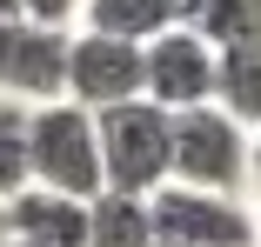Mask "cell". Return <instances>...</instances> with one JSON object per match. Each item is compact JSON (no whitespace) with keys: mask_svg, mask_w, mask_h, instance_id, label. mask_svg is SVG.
<instances>
[{"mask_svg":"<svg viewBox=\"0 0 261 247\" xmlns=\"http://www.w3.org/2000/svg\"><path fill=\"white\" fill-rule=\"evenodd\" d=\"M215 87H221V54L201 34L174 27V34H161L147 47V101L154 107H168V114L215 107Z\"/></svg>","mask_w":261,"mask_h":247,"instance_id":"obj_7","label":"cell"},{"mask_svg":"<svg viewBox=\"0 0 261 247\" xmlns=\"http://www.w3.org/2000/svg\"><path fill=\"white\" fill-rule=\"evenodd\" d=\"M174 187L254 201V134L228 120L221 107L174 114Z\"/></svg>","mask_w":261,"mask_h":247,"instance_id":"obj_3","label":"cell"},{"mask_svg":"<svg viewBox=\"0 0 261 247\" xmlns=\"http://www.w3.org/2000/svg\"><path fill=\"white\" fill-rule=\"evenodd\" d=\"M87 247H161L154 240V207L127 194H100L87 207Z\"/></svg>","mask_w":261,"mask_h":247,"instance_id":"obj_11","label":"cell"},{"mask_svg":"<svg viewBox=\"0 0 261 247\" xmlns=\"http://www.w3.org/2000/svg\"><path fill=\"white\" fill-rule=\"evenodd\" d=\"M0 247H7V201H0Z\"/></svg>","mask_w":261,"mask_h":247,"instance_id":"obj_17","label":"cell"},{"mask_svg":"<svg viewBox=\"0 0 261 247\" xmlns=\"http://www.w3.org/2000/svg\"><path fill=\"white\" fill-rule=\"evenodd\" d=\"M20 7H27V20H40V27H81V7H87V0H20Z\"/></svg>","mask_w":261,"mask_h":247,"instance_id":"obj_14","label":"cell"},{"mask_svg":"<svg viewBox=\"0 0 261 247\" xmlns=\"http://www.w3.org/2000/svg\"><path fill=\"white\" fill-rule=\"evenodd\" d=\"M87 207L94 201H67V194L27 187L7 201V240L27 247H87Z\"/></svg>","mask_w":261,"mask_h":247,"instance_id":"obj_8","label":"cell"},{"mask_svg":"<svg viewBox=\"0 0 261 247\" xmlns=\"http://www.w3.org/2000/svg\"><path fill=\"white\" fill-rule=\"evenodd\" d=\"M254 201H261V134H254Z\"/></svg>","mask_w":261,"mask_h":247,"instance_id":"obj_16","label":"cell"},{"mask_svg":"<svg viewBox=\"0 0 261 247\" xmlns=\"http://www.w3.org/2000/svg\"><path fill=\"white\" fill-rule=\"evenodd\" d=\"M14 20H27V7L20 0H0V27H14Z\"/></svg>","mask_w":261,"mask_h":247,"instance_id":"obj_15","label":"cell"},{"mask_svg":"<svg viewBox=\"0 0 261 247\" xmlns=\"http://www.w3.org/2000/svg\"><path fill=\"white\" fill-rule=\"evenodd\" d=\"M67 60H74L67 27H40V20L0 27V101H14L27 114L67 101Z\"/></svg>","mask_w":261,"mask_h":247,"instance_id":"obj_4","label":"cell"},{"mask_svg":"<svg viewBox=\"0 0 261 247\" xmlns=\"http://www.w3.org/2000/svg\"><path fill=\"white\" fill-rule=\"evenodd\" d=\"M7 247H27V240H7Z\"/></svg>","mask_w":261,"mask_h":247,"instance_id":"obj_19","label":"cell"},{"mask_svg":"<svg viewBox=\"0 0 261 247\" xmlns=\"http://www.w3.org/2000/svg\"><path fill=\"white\" fill-rule=\"evenodd\" d=\"M254 247H261V201H254Z\"/></svg>","mask_w":261,"mask_h":247,"instance_id":"obj_18","label":"cell"},{"mask_svg":"<svg viewBox=\"0 0 261 247\" xmlns=\"http://www.w3.org/2000/svg\"><path fill=\"white\" fill-rule=\"evenodd\" d=\"M27 127L34 114L14 107V101H0V201H14V194L34 187V161H27Z\"/></svg>","mask_w":261,"mask_h":247,"instance_id":"obj_13","label":"cell"},{"mask_svg":"<svg viewBox=\"0 0 261 247\" xmlns=\"http://www.w3.org/2000/svg\"><path fill=\"white\" fill-rule=\"evenodd\" d=\"M27 161H34V187L67 194V201H100L108 194V161H100V120L74 101L34 107L27 127Z\"/></svg>","mask_w":261,"mask_h":247,"instance_id":"obj_1","label":"cell"},{"mask_svg":"<svg viewBox=\"0 0 261 247\" xmlns=\"http://www.w3.org/2000/svg\"><path fill=\"white\" fill-rule=\"evenodd\" d=\"M147 207H154V240L161 247H254V201L168 180Z\"/></svg>","mask_w":261,"mask_h":247,"instance_id":"obj_5","label":"cell"},{"mask_svg":"<svg viewBox=\"0 0 261 247\" xmlns=\"http://www.w3.org/2000/svg\"><path fill=\"white\" fill-rule=\"evenodd\" d=\"M181 27L215 54H261V0H181Z\"/></svg>","mask_w":261,"mask_h":247,"instance_id":"obj_10","label":"cell"},{"mask_svg":"<svg viewBox=\"0 0 261 247\" xmlns=\"http://www.w3.org/2000/svg\"><path fill=\"white\" fill-rule=\"evenodd\" d=\"M215 107H221L228 120H241L248 134H261V54H221Z\"/></svg>","mask_w":261,"mask_h":247,"instance_id":"obj_12","label":"cell"},{"mask_svg":"<svg viewBox=\"0 0 261 247\" xmlns=\"http://www.w3.org/2000/svg\"><path fill=\"white\" fill-rule=\"evenodd\" d=\"M174 27H181V0H87L74 34H108V40H127V47H154Z\"/></svg>","mask_w":261,"mask_h":247,"instance_id":"obj_9","label":"cell"},{"mask_svg":"<svg viewBox=\"0 0 261 247\" xmlns=\"http://www.w3.org/2000/svg\"><path fill=\"white\" fill-rule=\"evenodd\" d=\"M100 120V161H108V194L154 201L174 180V114L154 101H127Z\"/></svg>","mask_w":261,"mask_h":247,"instance_id":"obj_2","label":"cell"},{"mask_svg":"<svg viewBox=\"0 0 261 247\" xmlns=\"http://www.w3.org/2000/svg\"><path fill=\"white\" fill-rule=\"evenodd\" d=\"M67 101L87 107V114H114L127 101H147V47H127V40H108V34H74Z\"/></svg>","mask_w":261,"mask_h":247,"instance_id":"obj_6","label":"cell"}]
</instances>
